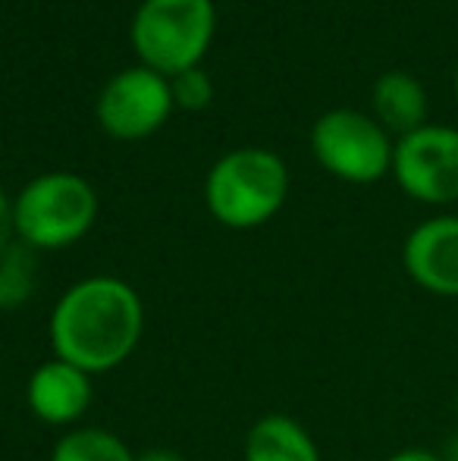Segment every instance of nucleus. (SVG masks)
Instances as JSON below:
<instances>
[{
  "instance_id": "0eeeda50",
  "label": "nucleus",
  "mask_w": 458,
  "mask_h": 461,
  "mask_svg": "<svg viewBox=\"0 0 458 461\" xmlns=\"http://www.w3.org/2000/svg\"><path fill=\"white\" fill-rule=\"evenodd\" d=\"M98 122L111 139L139 141L154 135L173 113L170 79L148 67H129L116 73L94 104Z\"/></svg>"
},
{
  "instance_id": "423d86ee",
  "label": "nucleus",
  "mask_w": 458,
  "mask_h": 461,
  "mask_svg": "<svg viewBox=\"0 0 458 461\" xmlns=\"http://www.w3.org/2000/svg\"><path fill=\"white\" fill-rule=\"evenodd\" d=\"M392 176L411 201L446 207L458 201V129L421 126L399 135L392 148Z\"/></svg>"
},
{
  "instance_id": "dca6fc26",
  "label": "nucleus",
  "mask_w": 458,
  "mask_h": 461,
  "mask_svg": "<svg viewBox=\"0 0 458 461\" xmlns=\"http://www.w3.org/2000/svg\"><path fill=\"white\" fill-rule=\"evenodd\" d=\"M386 461H446L443 456H436L434 449H424V446H409V449L392 452Z\"/></svg>"
},
{
  "instance_id": "ddd939ff",
  "label": "nucleus",
  "mask_w": 458,
  "mask_h": 461,
  "mask_svg": "<svg viewBox=\"0 0 458 461\" xmlns=\"http://www.w3.org/2000/svg\"><path fill=\"white\" fill-rule=\"evenodd\" d=\"M38 283L35 249L22 242H13L0 255V311H16L31 298Z\"/></svg>"
},
{
  "instance_id": "1a4fd4ad",
  "label": "nucleus",
  "mask_w": 458,
  "mask_h": 461,
  "mask_svg": "<svg viewBox=\"0 0 458 461\" xmlns=\"http://www.w3.org/2000/svg\"><path fill=\"white\" fill-rule=\"evenodd\" d=\"M94 399L92 374L63 358H48L25 383V405L48 427H76Z\"/></svg>"
},
{
  "instance_id": "39448f33",
  "label": "nucleus",
  "mask_w": 458,
  "mask_h": 461,
  "mask_svg": "<svg viewBox=\"0 0 458 461\" xmlns=\"http://www.w3.org/2000/svg\"><path fill=\"white\" fill-rule=\"evenodd\" d=\"M392 148L396 141L390 132L361 110H327L311 126L314 160L330 176L352 185L380 183L386 173H392Z\"/></svg>"
},
{
  "instance_id": "6e6552de",
  "label": "nucleus",
  "mask_w": 458,
  "mask_h": 461,
  "mask_svg": "<svg viewBox=\"0 0 458 461\" xmlns=\"http://www.w3.org/2000/svg\"><path fill=\"white\" fill-rule=\"evenodd\" d=\"M402 267L418 289L458 298V213H440L405 236Z\"/></svg>"
},
{
  "instance_id": "9d476101",
  "label": "nucleus",
  "mask_w": 458,
  "mask_h": 461,
  "mask_svg": "<svg viewBox=\"0 0 458 461\" xmlns=\"http://www.w3.org/2000/svg\"><path fill=\"white\" fill-rule=\"evenodd\" d=\"M371 104H373V120L386 132L409 135L415 129L427 126V92L405 69H386L383 76H377Z\"/></svg>"
},
{
  "instance_id": "f8f14e48",
  "label": "nucleus",
  "mask_w": 458,
  "mask_h": 461,
  "mask_svg": "<svg viewBox=\"0 0 458 461\" xmlns=\"http://www.w3.org/2000/svg\"><path fill=\"white\" fill-rule=\"evenodd\" d=\"M50 461H135V452L107 427H69L50 449Z\"/></svg>"
},
{
  "instance_id": "f3484780",
  "label": "nucleus",
  "mask_w": 458,
  "mask_h": 461,
  "mask_svg": "<svg viewBox=\"0 0 458 461\" xmlns=\"http://www.w3.org/2000/svg\"><path fill=\"white\" fill-rule=\"evenodd\" d=\"M135 461H189L183 452L170 449V446H151L145 452H135Z\"/></svg>"
},
{
  "instance_id": "7ed1b4c3",
  "label": "nucleus",
  "mask_w": 458,
  "mask_h": 461,
  "mask_svg": "<svg viewBox=\"0 0 458 461\" xmlns=\"http://www.w3.org/2000/svg\"><path fill=\"white\" fill-rule=\"evenodd\" d=\"M16 239L35 251H60L88 236L98 220V192L79 173L50 170L13 198Z\"/></svg>"
},
{
  "instance_id": "20e7f679",
  "label": "nucleus",
  "mask_w": 458,
  "mask_h": 461,
  "mask_svg": "<svg viewBox=\"0 0 458 461\" xmlns=\"http://www.w3.org/2000/svg\"><path fill=\"white\" fill-rule=\"evenodd\" d=\"M214 32V0H141L132 16V48L141 67L173 79L202 67Z\"/></svg>"
},
{
  "instance_id": "a211bd4d",
  "label": "nucleus",
  "mask_w": 458,
  "mask_h": 461,
  "mask_svg": "<svg viewBox=\"0 0 458 461\" xmlns=\"http://www.w3.org/2000/svg\"><path fill=\"white\" fill-rule=\"evenodd\" d=\"M453 88H455V97H458V67H455V76H453Z\"/></svg>"
},
{
  "instance_id": "f257e3e1",
  "label": "nucleus",
  "mask_w": 458,
  "mask_h": 461,
  "mask_svg": "<svg viewBox=\"0 0 458 461\" xmlns=\"http://www.w3.org/2000/svg\"><path fill=\"white\" fill-rule=\"evenodd\" d=\"M145 333L141 295L120 276H85L73 283L48 321L54 358L82 367L85 374L116 370L139 348Z\"/></svg>"
},
{
  "instance_id": "f03ea898",
  "label": "nucleus",
  "mask_w": 458,
  "mask_h": 461,
  "mask_svg": "<svg viewBox=\"0 0 458 461\" xmlns=\"http://www.w3.org/2000/svg\"><path fill=\"white\" fill-rule=\"evenodd\" d=\"M289 194V170L267 148L227 151L204 179V204L227 230H255L280 213Z\"/></svg>"
},
{
  "instance_id": "2eb2a0df",
  "label": "nucleus",
  "mask_w": 458,
  "mask_h": 461,
  "mask_svg": "<svg viewBox=\"0 0 458 461\" xmlns=\"http://www.w3.org/2000/svg\"><path fill=\"white\" fill-rule=\"evenodd\" d=\"M16 242V217H13V198L0 188V255Z\"/></svg>"
},
{
  "instance_id": "4468645a",
  "label": "nucleus",
  "mask_w": 458,
  "mask_h": 461,
  "mask_svg": "<svg viewBox=\"0 0 458 461\" xmlns=\"http://www.w3.org/2000/svg\"><path fill=\"white\" fill-rule=\"evenodd\" d=\"M170 88H173V104L183 110H204L211 104V97H214V82H211V76L202 67L176 73L170 79Z\"/></svg>"
},
{
  "instance_id": "9b49d317",
  "label": "nucleus",
  "mask_w": 458,
  "mask_h": 461,
  "mask_svg": "<svg viewBox=\"0 0 458 461\" xmlns=\"http://www.w3.org/2000/svg\"><path fill=\"white\" fill-rule=\"evenodd\" d=\"M242 461H320V449L295 418L264 414L245 433Z\"/></svg>"
}]
</instances>
